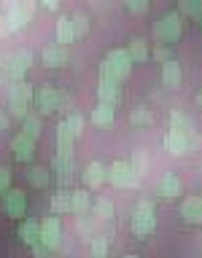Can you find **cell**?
<instances>
[{
    "mask_svg": "<svg viewBox=\"0 0 202 258\" xmlns=\"http://www.w3.org/2000/svg\"><path fill=\"white\" fill-rule=\"evenodd\" d=\"M32 94H35V89H32L27 81H14L11 89H8V113H11L14 118L22 121L30 113Z\"/></svg>",
    "mask_w": 202,
    "mask_h": 258,
    "instance_id": "cell-1",
    "label": "cell"
},
{
    "mask_svg": "<svg viewBox=\"0 0 202 258\" xmlns=\"http://www.w3.org/2000/svg\"><path fill=\"white\" fill-rule=\"evenodd\" d=\"M181 32H183V22H181V14L178 11L165 14L157 24H154V38L165 46L178 43V40H181Z\"/></svg>",
    "mask_w": 202,
    "mask_h": 258,
    "instance_id": "cell-2",
    "label": "cell"
},
{
    "mask_svg": "<svg viewBox=\"0 0 202 258\" xmlns=\"http://www.w3.org/2000/svg\"><path fill=\"white\" fill-rule=\"evenodd\" d=\"M30 64H32V51L22 48V51H14L11 56H6L0 62V73H3V78H8L14 84V81H24V73L30 70Z\"/></svg>",
    "mask_w": 202,
    "mask_h": 258,
    "instance_id": "cell-3",
    "label": "cell"
},
{
    "mask_svg": "<svg viewBox=\"0 0 202 258\" xmlns=\"http://www.w3.org/2000/svg\"><path fill=\"white\" fill-rule=\"evenodd\" d=\"M157 229V213H154V202L140 199L132 213V234L135 237H148Z\"/></svg>",
    "mask_w": 202,
    "mask_h": 258,
    "instance_id": "cell-4",
    "label": "cell"
},
{
    "mask_svg": "<svg viewBox=\"0 0 202 258\" xmlns=\"http://www.w3.org/2000/svg\"><path fill=\"white\" fill-rule=\"evenodd\" d=\"M108 183H113L116 188H129V185L137 183V177L132 175V167H129V161H113L108 167Z\"/></svg>",
    "mask_w": 202,
    "mask_h": 258,
    "instance_id": "cell-5",
    "label": "cell"
},
{
    "mask_svg": "<svg viewBox=\"0 0 202 258\" xmlns=\"http://www.w3.org/2000/svg\"><path fill=\"white\" fill-rule=\"evenodd\" d=\"M32 97H35V105L43 116H52V113H57V108H60V94H57V89L52 84L38 86Z\"/></svg>",
    "mask_w": 202,
    "mask_h": 258,
    "instance_id": "cell-6",
    "label": "cell"
},
{
    "mask_svg": "<svg viewBox=\"0 0 202 258\" xmlns=\"http://www.w3.org/2000/svg\"><path fill=\"white\" fill-rule=\"evenodd\" d=\"M60 239H62V226H60V218H46L40 223V245H43L48 253L60 247Z\"/></svg>",
    "mask_w": 202,
    "mask_h": 258,
    "instance_id": "cell-7",
    "label": "cell"
},
{
    "mask_svg": "<svg viewBox=\"0 0 202 258\" xmlns=\"http://www.w3.org/2000/svg\"><path fill=\"white\" fill-rule=\"evenodd\" d=\"M11 153L16 161H30L32 156H35V140L32 137H27L24 132L14 135L11 137Z\"/></svg>",
    "mask_w": 202,
    "mask_h": 258,
    "instance_id": "cell-8",
    "label": "cell"
},
{
    "mask_svg": "<svg viewBox=\"0 0 202 258\" xmlns=\"http://www.w3.org/2000/svg\"><path fill=\"white\" fill-rule=\"evenodd\" d=\"M3 210L11 218H22L24 210H27V197H24L19 188H8L6 191V199H3Z\"/></svg>",
    "mask_w": 202,
    "mask_h": 258,
    "instance_id": "cell-9",
    "label": "cell"
},
{
    "mask_svg": "<svg viewBox=\"0 0 202 258\" xmlns=\"http://www.w3.org/2000/svg\"><path fill=\"white\" fill-rule=\"evenodd\" d=\"M159 194H162V199H167V202H173V199H178L183 194V185H181V180H178L175 172H165V175H162Z\"/></svg>",
    "mask_w": 202,
    "mask_h": 258,
    "instance_id": "cell-10",
    "label": "cell"
},
{
    "mask_svg": "<svg viewBox=\"0 0 202 258\" xmlns=\"http://www.w3.org/2000/svg\"><path fill=\"white\" fill-rule=\"evenodd\" d=\"M73 148H76V137L70 135L65 121H60L57 124V156H73Z\"/></svg>",
    "mask_w": 202,
    "mask_h": 258,
    "instance_id": "cell-11",
    "label": "cell"
},
{
    "mask_svg": "<svg viewBox=\"0 0 202 258\" xmlns=\"http://www.w3.org/2000/svg\"><path fill=\"white\" fill-rule=\"evenodd\" d=\"M181 218L186 223H202V197H189L181 202Z\"/></svg>",
    "mask_w": 202,
    "mask_h": 258,
    "instance_id": "cell-12",
    "label": "cell"
},
{
    "mask_svg": "<svg viewBox=\"0 0 202 258\" xmlns=\"http://www.w3.org/2000/svg\"><path fill=\"white\" fill-rule=\"evenodd\" d=\"M105 180H108V169H105V164L103 161H92V164L86 167V172H84L86 188H100Z\"/></svg>",
    "mask_w": 202,
    "mask_h": 258,
    "instance_id": "cell-13",
    "label": "cell"
},
{
    "mask_svg": "<svg viewBox=\"0 0 202 258\" xmlns=\"http://www.w3.org/2000/svg\"><path fill=\"white\" fill-rule=\"evenodd\" d=\"M70 54H68V46H46L43 48V64L46 68H62V64H68Z\"/></svg>",
    "mask_w": 202,
    "mask_h": 258,
    "instance_id": "cell-14",
    "label": "cell"
},
{
    "mask_svg": "<svg viewBox=\"0 0 202 258\" xmlns=\"http://www.w3.org/2000/svg\"><path fill=\"white\" fill-rule=\"evenodd\" d=\"M97 97H100V102L116 108V105L121 102V86L111 84V81H100V84H97Z\"/></svg>",
    "mask_w": 202,
    "mask_h": 258,
    "instance_id": "cell-15",
    "label": "cell"
},
{
    "mask_svg": "<svg viewBox=\"0 0 202 258\" xmlns=\"http://www.w3.org/2000/svg\"><path fill=\"white\" fill-rule=\"evenodd\" d=\"M105 62H111L124 78L129 76V70H132V59H129L127 48H111V51L105 54Z\"/></svg>",
    "mask_w": 202,
    "mask_h": 258,
    "instance_id": "cell-16",
    "label": "cell"
},
{
    "mask_svg": "<svg viewBox=\"0 0 202 258\" xmlns=\"http://www.w3.org/2000/svg\"><path fill=\"white\" fill-rule=\"evenodd\" d=\"M162 145H165V151L173 153V156H186V153H189L183 132H173V129H170V132L165 135V140H162Z\"/></svg>",
    "mask_w": 202,
    "mask_h": 258,
    "instance_id": "cell-17",
    "label": "cell"
},
{
    "mask_svg": "<svg viewBox=\"0 0 202 258\" xmlns=\"http://www.w3.org/2000/svg\"><path fill=\"white\" fill-rule=\"evenodd\" d=\"M181 78H183V73H181V64H178L175 59H170L162 64V84L170 86V89H175L178 84H181Z\"/></svg>",
    "mask_w": 202,
    "mask_h": 258,
    "instance_id": "cell-18",
    "label": "cell"
},
{
    "mask_svg": "<svg viewBox=\"0 0 202 258\" xmlns=\"http://www.w3.org/2000/svg\"><path fill=\"white\" fill-rule=\"evenodd\" d=\"M19 239H22L27 247L38 245V239H40V223H38V221H24V223H19Z\"/></svg>",
    "mask_w": 202,
    "mask_h": 258,
    "instance_id": "cell-19",
    "label": "cell"
},
{
    "mask_svg": "<svg viewBox=\"0 0 202 258\" xmlns=\"http://www.w3.org/2000/svg\"><path fill=\"white\" fill-rule=\"evenodd\" d=\"M127 54H129V59H132V62H145V59H148V54H151L148 40H145V38H132V40H129V46H127Z\"/></svg>",
    "mask_w": 202,
    "mask_h": 258,
    "instance_id": "cell-20",
    "label": "cell"
},
{
    "mask_svg": "<svg viewBox=\"0 0 202 258\" xmlns=\"http://www.w3.org/2000/svg\"><path fill=\"white\" fill-rule=\"evenodd\" d=\"M73 40H76L73 22L68 19V16H60V22H57V43H60V46H70Z\"/></svg>",
    "mask_w": 202,
    "mask_h": 258,
    "instance_id": "cell-21",
    "label": "cell"
},
{
    "mask_svg": "<svg viewBox=\"0 0 202 258\" xmlns=\"http://www.w3.org/2000/svg\"><path fill=\"white\" fill-rule=\"evenodd\" d=\"M170 129H173V132H183V135L197 132V129H194V121L186 116V113H181V110L170 113Z\"/></svg>",
    "mask_w": 202,
    "mask_h": 258,
    "instance_id": "cell-22",
    "label": "cell"
},
{
    "mask_svg": "<svg viewBox=\"0 0 202 258\" xmlns=\"http://www.w3.org/2000/svg\"><path fill=\"white\" fill-rule=\"evenodd\" d=\"M113 116H116V113H113V108L111 105H105V102H97L94 105V110H92V124H97V126H111L113 124Z\"/></svg>",
    "mask_w": 202,
    "mask_h": 258,
    "instance_id": "cell-23",
    "label": "cell"
},
{
    "mask_svg": "<svg viewBox=\"0 0 202 258\" xmlns=\"http://www.w3.org/2000/svg\"><path fill=\"white\" fill-rule=\"evenodd\" d=\"M27 180H30V185H35V188H43V185H48V180H52V172H48V167H43V164H32L27 169Z\"/></svg>",
    "mask_w": 202,
    "mask_h": 258,
    "instance_id": "cell-24",
    "label": "cell"
},
{
    "mask_svg": "<svg viewBox=\"0 0 202 258\" xmlns=\"http://www.w3.org/2000/svg\"><path fill=\"white\" fill-rule=\"evenodd\" d=\"M89 210H92V197L86 194V188L73 191V213H76L78 218H86Z\"/></svg>",
    "mask_w": 202,
    "mask_h": 258,
    "instance_id": "cell-25",
    "label": "cell"
},
{
    "mask_svg": "<svg viewBox=\"0 0 202 258\" xmlns=\"http://www.w3.org/2000/svg\"><path fill=\"white\" fill-rule=\"evenodd\" d=\"M22 132L27 137H32V140H38V137L43 135V124H40L38 113H27V116L22 118Z\"/></svg>",
    "mask_w": 202,
    "mask_h": 258,
    "instance_id": "cell-26",
    "label": "cell"
},
{
    "mask_svg": "<svg viewBox=\"0 0 202 258\" xmlns=\"http://www.w3.org/2000/svg\"><path fill=\"white\" fill-rule=\"evenodd\" d=\"M52 207L54 213H73V191H54L52 197Z\"/></svg>",
    "mask_w": 202,
    "mask_h": 258,
    "instance_id": "cell-27",
    "label": "cell"
},
{
    "mask_svg": "<svg viewBox=\"0 0 202 258\" xmlns=\"http://www.w3.org/2000/svg\"><path fill=\"white\" fill-rule=\"evenodd\" d=\"M178 14L189 19H202V0H178Z\"/></svg>",
    "mask_w": 202,
    "mask_h": 258,
    "instance_id": "cell-28",
    "label": "cell"
},
{
    "mask_svg": "<svg viewBox=\"0 0 202 258\" xmlns=\"http://www.w3.org/2000/svg\"><path fill=\"white\" fill-rule=\"evenodd\" d=\"M65 126H68V129H70V135L78 140V137L84 135V116H81L78 110H70L68 116H65Z\"/></svg>",
    "mask_w": 202,
    "mask_h": 258,
    "instance_id": "cell-29",
    "label": "cell"
},
{
    "mask_svg": "<svg viewBox=\"0 0 202 258\" xmlns=\"http://www.w3.org/2000/svg\"><path fill=\"white\" fill-rule=\"evenodd\" d=\"M129 121H132L135 126H151L154 124V113L148 108H143V105H137V108L132 110V116H129Z\"/></svg>",
    "mask_w": 202,
    "mask_h": 258,
    "instance_id": "cell-30",
    "label": "cell"
},
{
    "mask_svg": "<svg viewBox=\"0 0 202 258\" xmlns=\"http://www.w3.org/2000/svg\"><path fill=\"white\" fill-rule=\"evenodd\" d=\"M100 81H111V84H121V81H124V76H121V73L113 68L111 62H100Z\"/></svg>",
    "mask_w": 202,
    "mask_h": 258,
    "instance_id": "cell-31",
    "label": "cell"
},
{
    "mask_svg": "<svg viewBox=\"0 0 202 258\" xmlns=\"http://www.w3.org/2000/svg\"><path fill=\"white\" fill-rule=\"evenodd\" d=\"M94 215H97V221H111V218H113L111 199H105V197L97 199V202H94Z\"/></svg>",
    "mask_w": 202,
    "mask_h": 258,
    "instance_id": "cell-32",
    "label": "cell"
},
{
    "mask_svg": "<svg viewBox=\"0 0 202 258\" xmlns=\"http://www.w3.org/2000/svg\"><path fill=\"white\" fill-rule=\"evenodd\" d=\"M89 250H92V258H105V255H108V237H103V234L92 237Z\"/></svg>",
    "mask_w": 202,
    "mask_h": 258,
    "instance_id": "cell-33",
    "label": "cell"
},
{
    "mask_svg": "<svg viewBox=\"0 0 202 258\" xmlns=\"http://www.w3.org/2000/svg\"><path fill=\"white\" fill-rule=\"evenodd\" d=\"M54 169H57V175L62 177H70L73 175V156H57L54 159Z\"/></svg>",
    "mask_w": 202,
    "mask_h": 258,
    "instance_id": "cell-34",
    "label": "cell"
},
{
    "mask_svg": "<svg viewBox=\"0 0 202 258\" xmlns=\"http://www.w3.org/2000/svg\"><path fill=\"white\" fill-rule=\"evenodd\" d=\"M129 167H132V175L140 180V177L145 175V169H148V161H145V153L143 151H137L135 156H132V161H129Z\"/></svg>",
    "mask_w": 202,
    "mask_h": 258,
    "instance_id": "cell-35",
    "label": "cell"
},
{
    "mask_svg": "<svg viewBox=\"0 0 202 258\" xmlns=\"http://www.w3.org/2000/svg\"><path fill=\"white\" fill-rule=\"evenodd\" d=\"M70 22H73V30H76V38H84L86 30H89V16L78 11V14L70 16Z\"/></svg>",
    "mask_w": 202,
    "mask_h": 258,
    "instance_id": "cell-36",
    "label": "cell"
},
{
    "mask_svg": "<svg viewBox=\"0 0 202 258\" xmlns=\"http://www.w3.org/2000/svg\"><path fill=\"white\" fill-rule=\"evenodd\" d=\"M151 56H154V59H159L162 64H165V62H170V59H173V48H170V46H165V43H159V46L151 51Z\"/></svg>",
    "mask_w": 202,
    "mask_h": 258,
    "instance_id": "cell-37",
    "label": "cell"
},
{
    "mask_svg": "<svg viewBox=\"0 0 202 258\" xmlns=\"http://www.w3.org/2000/svg\"><path fill=\"white\" fill-rule=\"evenodd\" d=\"M124 6L132 14H145V11H148V0H124Z\"/></svg>",
    "mask_w": 202,
    "mask_h": 258,
    "instance_id": "cell-38",
    "label": "cell"
},
{
    "mask_svg": "<svg viewBox=\"0 0 202 258\" xmlns=\"http://www.w3.org/2000/svg\"><path fill=\"white\" fill-rule=\"evenodd\" d=\"M186 148H189V153H194V151L202 148V137H199V132H189V135H186Z\"/></svg>",
    "mask_w": 202,
    "mask_h": 258,
    "instance_id": "cell-39",
    "label": "cell"
},
{
    "mask_svg": "<svg viewBox=\"0 0 202 258\" xmlns=\"http://www.w3.org/2000/svg\"><path fill=\"white\" fill-rule=\"evenodd\" d=\"M8 185H11V169H8V167H0V194H6Z\"/></svg>",
    "mask_w": 202,
    "mask_h": 258,
    "instance_id": "cell-40",
    "label": "cell"
},
{
    "mask_svg": "<svg viewBox=\"0 0 202 258\" xmlns=\"http://www.w3.org/2000/svg\"><path fill=\"white\" fill-rule=\"evenodd\" d=\"M32 255H35V258H46V255H48V250L38 242V245H32Z\"/></svg>",
    "mask_w": 202,
    "mask_h": 258,
    "instance_id": "cell-41",
    "label": "cell"
},
{
    "mask_svg": "<svg viewBox=\"0 0 202 258\" xmlns=\"http://www.w3.org/2000/svg\"><path fill=\"white\" fill-rule=\"evenodd\" d=\"M6 35H11V30H8V22H6V16L0 14V38H6Z\"/></svg>",
    "mask_w": 202,
    "mask_h": 258,
    "instance_id": "cell-42",
    "label": "cell"
},
{
    "mask_svg": "<svg viewBox=\"0 0 202 258\" xmlns=\"http://www.w3.org/2000/svg\"><path fill=\"white\" fill-rule=\"evenodd\" d=\"M38 3H43V8H48V11H57V8H60V0H38Z\"/></svg>",
    "mask_w": 202,
    "mask_h": 258,
    "instance_id": "cell-43",
    "label": "cell"
},
{
    "mask_svg": "<svg viewBox=\"0 0 202 258\" xmlns=\"http://www.w3.org/2000/svg\"><path fill=\"white\" fill-rule=\"evenodd\" d=\"M6 129H8V116H6V113H0V132H6Z\"/></svg>",
    "mask_w": 202,
    "mask_h": 258,
    "instance_id": "cell-44",
    "label": "cell"
},
{
    "mask_svg": "<svg viewBox=\"0 0 202 258\" xmlns=\"http://www.w3.org/2000/svg\"><path fill=\"white\" fill-rule=\"evenodd\" d=\"M197 105L202 108V89H199V94H197Z\"/></svg>",
    "mask_w": 202,
    "mask_h": 258,
    "instance_id": "cell-45",
    "label": "cell"
},
{
    "mask_svg": "<svg viewBox=\"0 0 202 258\" xmlns=\"http://www.w3.org/2000/svg\"><path fill=\"white\" fill-rule=\"evenodd\" d=\"M124 258H137V255H132V253H129V255H124Z\"/></svg>",
    "mask_w": 202,
    "mask_h": 258,
    "instance_id": "cell-46",
    "label": "cell"
},
{
    "mask_svg": "<svg viewBox=\"0 0 202 258\" xmlns=\"http://www.w3.org/2000/svg\"><path fill=\"white\" fill-rule=\"evenodd\" d=\"M0 62H3V59H0Z\"/></svg>",
    "mask_w": 202,
    "mask_h": 258,
    "instance_id": "cell-47",
    "label": "cell"
},
{
    "mask_svg": "<svg viewBox=\"0 0 202 258\" xmlns=\"http://www.w3.org/2000/svg\"><path fill=\"white\" fill-rule=\"evenodd\" d=\"M148 3H151V0H148Z\"/></svg>",
    "mask_w": 202,
    "mask_h": 258,
    "instance_id": "cell-48",
    "label": "cell"
}]
</instances>
